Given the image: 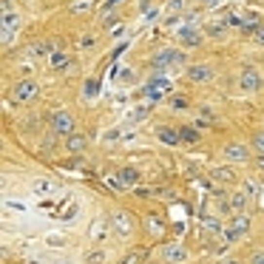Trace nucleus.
<instances>
[{
  "label": "nucleus",
  "instance_id": "nucleus-1",
  "mask_svg": "<svg viewBox=\"0 0 264 264\" xmlns=\"http://www.w3.org/2000/svg\"><path fill=\"white\" fill-rule=\"evenodd\" d=\"M173 91V83L168 80L165 74H156V77H151L148 83L142 85V97H148L151 102H159L162 97H168Z\"/></svg>",
  "mask_w": 264,
  "mask_h": 264
},
{
  "label": "nucleus",
  "instance_id": "nucleus-2",
  "mask_svg": "<svg viewBox=\"0 0 264 264\" xmlns=\"http://www.w3.org/2000/svg\"><path fill=\"white\" fill-rule=\"evenodd\" d=\"M179 63H188V54L182 49H159L151 57V66L156 68V71H165V68L179 66Z\"/></svg>",
  "mask_w": 264,
  "mask_h": 264
},
{
  "label": "nucleus",
  "instance_id": "nucleus-3",
  "mask_svg": "<svg viewBox=\"0 0 264 264\" xmlns=\"http://www.w3.org/2000/svg\"><path fill=\"white\" fill-rule=\"evenodd\" d=\"M51 128H54V133H60V136H71V133H77L74 131L77 122H74V116L68 114V111L57 108V111L51 114Z\"/></svg>",
  "mask_w": 264,
  "mask_h": 264
},
{
  "label": "nucleus",
  "instance_id": "nucleus-4",
  "mask_svg": "<svg viewBox=\"0 0 264 264\" xmlns=\"http://www.w3.org/2000/svg\"><path fill=\"white\" fill-rule=\"evenodd\" d=\"M37 94H40V83L29 77V80H20V83L15 85V94H12V102H15V105H20V102H29V99H34Z\"/></svg>",
  "mask_w": 264,
  "mask_h": 264
},
{
  "label": "nucleus",
  "instance_id": "nucleus-5",
  "mask_svg": "<svg viewBox=\"0 0 264 264\" xmlns=\"http://www.w3.org/2000/svg\"><path fill=\"white\" fill-rule=\"evenodd\" d=\"M247 230H250V216L247 213H236V216H233V222H230V227L225 230L227 245H236V242H239Z\"/></svg>",
  "mask_w": 264,
  "mask_h": 264
},
{
  "label": "nucleus",
  "instance_id": "nucleus-6",
  "mask_svg": "<svg viewBox=\"0 0 264 264\" xmlns=\"http://www.w3.org/2000/svg\"><path fill=\"white\" fill-rule=\"evenodd\" d=\"M216 77V68L210 66V63H193V66H188V80L196 85H205L210 83Z\"/></svg>",
  "mask_w": 264,
  "mask_h": 264
},
{
  "label": "nucleus",
  "instance_id": "nucleus-7",
  "mask_svg": "<svg viewBox=\"0 0 264 264\" xmlns=\"http://www.w3.org/2000/svg\"><path fill=\"white\" fill-rule=\"evenodd\" d=\"M222 153H225V159L233 162V165H245V162H250V148L247 145H242V142H227Z\"/></svg>",
  "mask_w": 264,
  "mask_h": 264
},
{
  "label": "nucleus",
  "instance_id": "nucleus-8",
  "mask_svg": "<svg viewBox=\"0 0 264 264\" xmlns=\"http://www.w3.org/2000/svg\"><path fill=\"white\" fill-rule=\"evenodd\" d=\"M162 259H165L168 264H185L188 259H190V253L185 250V245H179V242H170V245H165V247H162Z\"/></svg>",
  "mask_w": 264,
  "mask_h": 264
},
{
  "label": "nucleus",
  "instance_id": "nucleus-9",
  "mask_svg": "<svg viewBox=\"0 0 264 264\" xmlns=\"http://www.w3.org/2000/svg\"><path fill=\"white\" fill-rule=\"evenodd\" d=\"M20 17L9 9V0H3V43H12V32H17Z\"/></svg>",
  "mask_w": 264,
  "mask_h": 264
},
{
  "label": "nucleus",
  "instance_id": "nucleus-10",
  "mask_svg": "<svg viewBox=\"0 0 264 264\" xmlns=\"http://www.w3.org/2000/svg\"><path fill=\"white\" fill-rule=\"evenodd\" d=\"M262 85H264V77L256 71V68L247 66L242 74H239V88H242V91H259Z\"/></svg>",
  "mask_w": 264,
  "mask_h": 264
},
{
  "label": "nucleus",
  "instance_id": "nucleus-11",
  "mask_svg": "<svg viewBox=\"0 0 264 264\" xmlns=\"http://www.w3.org/2000/svg\"><path fill=\"white\" fill-rule=\"evenodd\" d=\"M111 225H114V230L122 236V239H128L133 233V216L125 213V210H116L114 216H111Z\"/></svg>",
  "mask_w": 264,
  "mask_h": 264
},
{
  "label": "nucleus",
  "instance_id": "nucleus-12",
  "mask_svg": "<svg viewBox=\"0 0 264 264\" xmlns=\"http://www.w3.org/2000/svg\"><path fill=\"white\" fill-rule=\"evenodd\" d=\"M179 43L185 46V49H199L202 46V40H205V34L199 32L196 26H185V29H179Z\"/></svg>",
  "mask_w": 264,
  "mask_h": 264
},
{
  "label": "nucleus",
  "instance_id": "nucleus-13",
  "mask_svg": "<svg viewBox=\"0 0 264 264\" xmlns=\"http://www.w3.org/2000/svg\"><path fill=\"white\" fill-rule=\"evenodd\" d=\"M111 227H114V225H111L108 219H102V216H99V219L91 222V227H88V239H91L94 245H99V242H105V236H108Z\"/></svg>",
  "mask_w": 264,
  "mask_h": 264
},
{
  "label": "nucleus",
  "instance_id": "nucleus-14",
  "mask_svg": "<svg viewBox=\"0 0 264 264\" xmlns=\"http://www.w3.org/2000/svg\"><path fill=\"white\" fill-rule=\"evenodd\" d=\"M153 133H156V139H159V142H165V145H170V148H176V145L182 142L179 128H170V125H156Z\"/></svg>",
  "mask_w": 264,
  "mask_h": 264
},
{
  "label": "nucleus",
  "instance_id": "nucleus-15",
  "mask_svg": "<svg viewBox=\"0 0 264 264\" xmlns=\"http://www.w3.org/2000/svg\"><path fill=\"white\" fill-rule=\"evenodd\" d=\"M60 188H57V182H51V179H37L32 182V193L34 196H54Z\"/></svg>",
  "mask_w": 264,
  "mask_h": 264
},
{
  "label": "nucleus",
  "instance_id": "nucleus-16",
  "mask_svg": "<svg viewBox=\"0 0 264 264\" xmlns=\"http://www.w3.org/2000/svg\"><path fill=\"white\" fill-rule=\"evenodd\" d=\"M85 148H88L85 133H71V136H66V151L68 153H83Z\"/></svg>",
  "mask_w": 264,
  "mask_h": 264
},
{
  "label": "nucleus",
  "instance_id": "nucleus-17",
  "mask_svg": "<svg viewBox=\"0 0 264 264\" xmlns=\"http://www.w3.org/2000/svg\"><path fill=\"white\" fill-rule=\"evenodd\" d=\"M116 179L122 188H136V182H139V170L136 168H122L119 173H116Z\"/></svg>",
  "mask_w": 264,
  "mask_h": 264
},
{
  "label": "nucleus",
  "instance_id": "nucleus-18",
  "mask_svg": "<svg viewBox=\"0 0 264 264\" xmlns=\"http://www.w3.org/2000/svg\"><path fill=\"white\" fill-rule=\"evenodd\" d=\"M247 202H250V196L245 193V190H236L230 196V202H227V207H230L233 213H245V207H247Z\"/></svg>",
  "mask_w": 264,
  "mask_h": 264
},
{
  "label": "nucleus",
  "instance_id": "nucleus-19",
  "mask_svg": "<svg viewBox=\"0 0 264 264\" xmlns=\"http://www.w3.org/2000/svg\"><path fill=\"white\" fill-rule=\"evenodd\" d=\"M49 63H51L54 71H66V68L71 66V57H68L66 51H54V54L49 57Z\"/></svg>",
  "mask_w": 264,
  "mask_h": 264
},
{
  "label": "nucleus",
  "instance_id": "nucleus-20",
  "mask_svg": "<svg viewBox=\"0 0 264 264\" xmlns=\"http://www.w3.org/2000/svg\"><path fill=\"white\" fill-rule=\"evenodd\" d=\"M145 230H148L151 236H156V239H159V236L165 233V225H162V219H159V216H145Z\"/></svg>",
  "mask_w": 264,
  "mask_h": 264
},
{
  "label": "nucleus",
  "instance_id": "nucleus-21",
  "mask_svg": "<svg viewBox=\"0 0 264 264\" xmlns=\"http://www.w3.org/2000/svg\"><path fill=\"white\" fill-rule=\"evenodd\" d=\"M210 176H213L216 182H236V170L227 165H222V168H213L210 170Z\"/></svg>",
  "mask_w": 264,
  "mask_h": 264
},
{
  "label": "nucleus",
  "instance_id": "nucleus-22",
  "mask_svg": "<svg viewBox=\"0 0 264 264\" xmlns=\"http://www.w3.org/2000/svg\"><path fill=\"white\" fill-rule=\"evenodd\" d=\"M32 54H37V57H51V54H54V43H51V40H37L32 46Z\"/></svg>",
  "mask_w": 264,
  "mask_h": 264
},
{
  "label": "nucleus",
  "instance_id": "nucleus-23",
  "mask_svg": "<svg viewBox=\"0 0 264 264\" xmlns=\"http://www.w3.org/2000/svg\"><path fill=\"white\" fill-rule=\"evenodd\" d=\"M179 133H182V142H190V145H196L199 139H202V133L196 131V125H182Z\"/></svg>",
  "mask_w": 264,
  "mask_h": 264
},
{
  "label": "nucleus",
  "instance_id": "nucleus-24",
  "mask_svg": "<svg viewBox=\"0 0 264 264\" xmlns=\"http://www.w3.org/2000/svg\"><path fill=\"white\" fill-rule=\"evenodd\" d=\"M139 12H142L145 20H156V17H159V6L151 3V0H139Z\"/></svg>",
  "mask_w": 264,
  "mask_h": 264
},
{
  "label": "nucleus",
  "instance_id": "nucleus-25",
  "mask_svg": "<svg viewBox=\"0 0 264 264\" xmlns=\"http://www.w3.org/2000/svg\"><path fill=\"white\" fill-rule=\"evenodd\" d=\"M105 259H108V253L97 247V250H88V253H85L83 264H105Z\"/></svg>",
  "mask_w": 264,
  "mask_h": 264
},
{
  "label": "nucleus",
  "instance_id": "nucleus-26",
  "mask_svg": "<svg viewBox=\"0 0 264 264\" xmlns=\"http://www.w3.org/2000/svg\"><path fill=\"white\" fill-rule=\"evenodd\" d=\"M94 3H97V0H74V3H71V12H74V15H88V12L94 9Z\"/></svg>",
  "mask_w": 264,
  "mask_h": 264
},
{
  "label": "nucleus",
  "instance_id": "nucleus-27",
  "mask_svg": "<svg viewBox=\"0 0 264 264\" xmlns=\"http://www.w3.org/2000/svg\"><path fill=\"white\" fill-rule=\"evenodd\" d=\"M168 105H170L173 111H185V108H190L188 97H182V94H170V97H168Z\"/></svg>",
  "mask_w": 264,
  "mask_h": 264
},
{
  "label": "nucleus",
  "instance_id": "nucleus-28",
  "mask_svg": "<svg viewBox=\"0 0 264 264\" xmlns=\"http://www.w3.org/2000/svg\"><path fill=\"white\" fill-rule=\"evenodd\" d=\"M148 114H151V105H136L131 114H128V122H142Z\"/></svg>",
  "mask_w": 264,
  "mask_h": 264
},
{
  "label": "nucleus",
  "instance_id": "nucleus-29",
  "mask_svg": "<svg viewBox=\"0 0 264 264\" xmlns=\"http://www.w3.org/2000/svg\"><path fill=\"white\" fill-rule=\"evenodd\" d=\"M250 145H253V151H256V153H262V156H264V131H253V136H250Z\"/></svg>",
  "mask_w": 264,
  "mask_h": 264
},
{
  "label": "nucleus",
  "instance_id": "nucleus-30",
  "mask_svg": "<svg viewBox=\"0 0 264 264\" xmlns=\"http://www.w3.org/2000/svg\"><path fill=\"white\" fill-rule=\"evenodd\" d=\"M116 139H125V133L119 131V128H114V131H108L105 136H102V142H105V145H114Z\"/></svg>",
  "mask_w": 264,
  "mask_h": 264
},
{
  "label": "nucleus",
  "instance_id": "nucleus-31",
  "mask_svg": "<svg viewBox=\"0 0 264 264\" xmlns=\"http://www.w3.org/2000/svg\"><path fill=\"white\" fill-rule=\"evenodd\" d=\"M207 34H213V37H222V34L227 32V23H210L207 29H205Z\"/></svg>",
  "mask_w": 264,
  "mask_h": 264
},
{
  "label": "nucleus",
  "instance_id": "nucleus-32",
  "mask_svg": "<svg viewBox=\"0 0 264 264\" xmlns=\"http://www.w3.org/2000/svg\"><path fill=\"white\" fill-rule=\"evenodd\" d=\"M97 94H99V83H97V80H85V97L94 99Z\"/></svg>",
  "mask_w": 264,
  "mask_h": 264
},
{
  "label": "nucleus",
  "instance_id": "nucleus-33",
  "mask_svg": "<svg viewBox=\"0 0 264 264\" xmlns=\"http://www.w3.org/2000/svg\"><path fill=\"white\" fill-rule=\"evenodd\" d=\"M116 23H119V17L116 15H105V12H102V17H99V26H102V29H111V26H116Z\"/></svg>",
  "mask_w": 264,
  "mask_h": 264
},
{
  "label": "nucleus",
  "instance_id": "nucleus-34",
  "mask_svg": "<svg viewBox=\"0 0 264 264\" xmlns=\"http://www.w3.org/2000/svg\"><path fill=\"white\" fill-rule=\"evenodd\" d=\"M202 222H205V227H210V230L222 233V222H219V219H213V216H202Z\"/></svg>",
  "mask_w": 264,
  "mask_h": 264
},
{
  "label": "nucleus",
  "instance_id": "nucleus-35",
  "mask_svg": "<svg viewBox=\"0 0 264 264\" xmlns=\"http://www.w3.org/2000/svg\"><path fill=\"white\" fill-rule=\"evenodd\" d=\"M125 83H133V71H131V68H122V71H119V85H125Z\"/></svg>",
  "mask_w": 264,
  "mask_h": 264
},
{
  "label": "nucleus",
  "instance_id": "nucleus-36",
  "mask_svg": "<svg viewBox=\"0 0 264 264\" xmlns=\"http://www.w3.org/2000/svg\"><path fill=\"white\" fill-rule=\"evenodd\" d=\"M139 262H142V256H139V253H128L119 264H139Z\"/></svg>",
  "mask_w": 264,
  "mask_h": 264
},
{
  "label": "nucleus",
  "instance_id": "nucleus-37",
  "mask_svg": "<svg viewBox=\"0 0 264 264\" xmlns=\"http://www.w3.org/2000/svg\"><path fill=\"white\" fill-rule=\"evenodd\" d=\"M250 264H264V250H256V253L250 256Z\"/></svg>",
  "mask_w": 264,
  "mask_h": 264
},
{
  "label": "nucleus",
  "instance_id": "nucleus-38",
  "mask_svg": "<svg viewBox=\"0 0 264 264\" xmlns=\"http://www.w3.org/2000/svg\"><path fill=\"white\" fill-rule=\"evenodd\" d=\"M91 46H94V37H91V34H85L83 40H80V49H91Z\"/></svg>",
  "mask_w": 264,
  "mask_h": 264
},
{
  "label": "nucleus",
  "instance_id": "nucleus-39",
  "mask_svg": "<svg viewBox=\"0 0 264 264\" xmlns=\"http://www.w3.org/2000/svg\"><path fill=\"white\" fill-rule=\"evenodd\" d=\"M199 114L205 116V119H213V111H210V105H199Z\"/></svg>",
  "mask_w": 264,
  "mask_h": 264
},
{
  "label": "nucleus",
  "instance_id": "nucleus-40",
  "mask_svg": "<svg viewBox=\"0 0 264 264\" xmlns=\"http://www.w3.org/2000/svg\"><path fill=\"white\" fill-rule=\"evenodd\" d=\"M253 34L259 37V43H264V26H259V29H256V32H253Z\"/></svg>",
  "mask_w": 264,
  "mask_h": 264
},
{
  "label": "nucleus",
  "instance_id": "nucleus-41",
  "mask_svg": "<svg viewBox=\"0 0 264 264\" xmlns=\"http://www.w3.org/2000/svg\"><path fill=\"white\" fill-rule=\"evenodd\" d=\"M122 0H105V9H114V6H119Z\"/></svg>",
  "mask_w": 264,
  "mask_h": 264
},
{
  "label": "nucleus",
  "instance_id": "nucleus-42",
  "mask_svg": "<svg viewBox=\"0 0 264 264\" xmlns=\"http://www.w3.org/2000/svg\"><path fill=\"white\" fill-rule=\"evenodd\" d=\"M225 264H239V262H225Z\"/></svg>",
  "mask_w": 264,
  "mask_h": 264
}]
</instances>
